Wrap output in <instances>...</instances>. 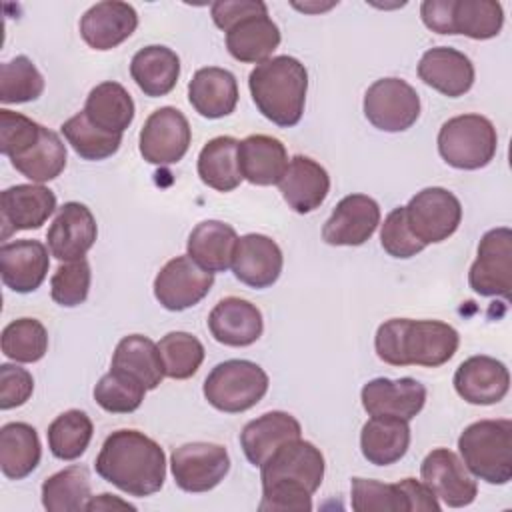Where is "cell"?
<instances>
[{
  "instance_id": "obj_24",
  "label": "cell",
  "mask_w": 512,
  "mask_h": 512,
  "mask_svg": "<svg viewBox=\"0 0 512 512\" xmlns=\"http://www.w3.org/2000/svg\"><path fill=\"white\" fill-rule=\"evenodd\" d=\"M208 328L216 342L242 348L254 344L262 336L264 318L260 308L250 300L228 296L210 310Z\"/></svg>"
},
{
  "instance_id": "obj_13",
  "label": "cell",
  "mask_w": 512,
  "mask_h": 512,
  "mask_svg": "<svg viewBox=\"0 0 512 512\" xmlns=\"http://www.w3.org/2000/svg\"><path fill=\"white\" fill-rule=\"evenodd\" d=\"M192 130L186 116L174 106L154 110L140 130V154L156 166L176 164L190 148Z\"/></svg>"
},
{
  "instance_id": "obj_19",
  "label": "cell",
  "mask_w": 512,
  "mask_h": 512,
  "mask_svg": "<svg viewBox=\"0 0 512 512\" xmlns=\"http://www.w3.org/2000/svg\"><path fill=\"white\" fill-rule=\"evenodd\" d=\"M284 256L280 246L266 234H244L238 238L232 258L234 276L256 290L270 288L282 274Z\"/></svg>"
},
{
  "instance_id": "obj_23",
  "label": "cell",
  "mask_w": 512,
  "mask_h": 512,
  "mask_svg": "<svg viewBox=\"0 0 512 512\" xmlns=\"http://www.w3.org/2000/svg\"><path fill=\"white\" fill-rule=\"evenodd\" d=\"M50 268L48 248L40 240H14L0 246V276L6 288L28 294L40 288Z\"/></svg>"
},
{
  "instance_id": "obj_26",
  "label": "cell",
  "mask_w": 512,
  "mask_h": 512,
  "mask_svg": "<svg viewBox=\"0 0 512 512\" xmlns=\"http://www.w3.org/2000/svg\"><path fill=\"white\" fill-rule=\"evenodd\" d=\"M418 76L448 98L464 96L474 84L472 60L450 46H436L422 54L418 62Z\"/></svg>"
},
{
  "instance_id": "obj_43",
  "label": "cell",
  "mask_w": 512,
  "mask_h": 512,
  "mask_svg": "<svg viewBox=\"0 0 512 512\" xmlns=\"http://www.w3.org/2000/svg\"><path fill=\"white\" fill-rule=\"evenodd\" d=\"M2 354L14 362H38L48 350V332L36 318H18L4 326Z\"/></svg>"
},
{
  "instance_id": "obj_17",
  "label": "cell",
  "mask_w": 512,
  "mask_h": 512,
  "mask_svg": "<svg viewBox=\"0 0 512 512\" xmlns=\"http://www.w3.org/2000/svg\"><path fill=\"white\" fill-rule=\"evenodd\" d=\"M98 236L96 218L82 202H66L52 220L46 240L48 250L62 262L80 260L94 246Z\"/></svg>"
},
{
  "instance_id": "obj_45",
  "label": "cell",
  "mask_w": 512,
  "mask_h": 512,
  "mask_svg": "<svg viewBox=\"0 0 512 512\" xmlns=\"http://www.w3.org/2000/svg\"><path fill=\"white\" fill-rule=\"evenodd\" d=\"M164 374L174 380H186L194 376L204 362V346L190 332H168L158 342Z\"/></svg>"
},
{
  "instance_id": "obj_10",
  "label": "cell",
  "mask_w": 512,
  "mask_h": 512,
  "mask_svg": "<svg viewBox=\"0 0 512 512\" xmlns=\"http://www.w3.org/2000/svg\"><path fill=\"white\" fill-rule=\"evenodd\" d=\"M364 116L382 132H404L420 116V96L402 78H380L364 94Z\"/></svg>"
},
{
  "instance_id": "obj_47",
  "label": "cell",
  "mask_w": 512,
  "mask_h": 512,
  "mask_svg": "<svg viewBox=\"0 0 512 512\" xmlns=\"http://www.w3.org/2000/svg\"><path fill=\"white\" fill-rule=\"evenodd\" d=\"M92 272L86 258L60 264L50 280V296L64 308L80 306L90 292Z\"/></svg>"
},
{
  "instance_id": "obj_33",
  "label": "cell",
  "mask_w": 512,
  "mask_h": 512,
  "mask_svg": "<svg viewBox=\"0 0 512 512\" xmlns=\"http://www.w3.org/2000/svg\"><path fill=\"white\" fill-rule=\"evenodd\" d=\"M236 242L238 234L230 224L220 220H204L190 232L186 250L196 264L214 274L232 268Z\"/></svg>"
},
{
  "instance_id": "obj_7",
  "label": "cell",
  "mask_w": 512,
  "mask_h": 512,
  "mask_svg": "<svg viewBox=\"0 0 512 512\" xmlns=\"http://www.w3.org/2000/svg\"><path fill=\"white\" fill-rule=\"evenodd\" d=\"M202 392L208 404L220 412H246L268 392V374L250 360H224L210 370Z\"/></svg>"
},
{
  "instance_id": "obj_9",
  "label": "cell",
  "mask_w": 512,
  "mask_h": 512,
  "mask_svg": "<svg viewBox=\"0 0 512 512\" xmlns=\"http://www.w3.org/2000/svg\"><path fill=\"white\" fill-rule=\"evenodd\" d=\"M410 232L424 244L448 240L462 222L460 200L442 186H430L416 192L404 206Z\"/></svg>"
},
{
  "instance_id": "obj_32",
  "label": "cell",
  "mask_w": 512,
  "mask_h": 512,
  "mask_svg": "<svg viewBox=\"0 0 512 512\" xmlns=\"http://www.w3.org/2000/svg\"><path fill=\"white\" fill-rule=\"evenodd\" d=\"M410 446L408 420L372 416L360 432L362 456L374 466H390L404 458Z\"/></svg>"
},
{
  "instance_id": "obj_37",
  "label": "cell",
  "mask_w": 512,
  "mask_h": 512,
  "mask_svg": "<svg viewBox=\"0 0 512 512\" xmlns=\"http://www.w3.org/2000/svg\"><path fill=\"white\" fill-rule=\"evenodd\" d=\"M84 114L94 126L122 134L134 120V100L122 84L112 80L100 82L86 96Z\"/></svg>"
},
{
  "instance_id": "obj_40",
  "label": "cell",
  "mask_w": 512,
  "mask_h": 512,
  "mask_svg": "<svg viewBox=\"0 0 512 512\" xmlns=\"http://www.w3.org/2000/svg\"><path fill=\"white\" fill-rule=\"evenodd\" d=\"M10 162L22 176L42 184L58 178L66 168V144L54 130L42 126L38 142L28 152Z\"/></svg>"
},
{
  "instance_id": "obj_27",
  "label": "cell",
  "mask_w": 512,
  "mask_h": 512,
  "mask_svg": "<svg viewBox=\"0 0 512 512\" xmlns=\"http://www.w3.org/2000/svg\"><path fill=\"white\" fill-rule=\"evenodd\" d=\"M300 422L282 410L266 412L250 420L240 432V446L252 466H262L282 444L300 438Z\"/></svg>"
},
{
  "instance_id": "obj_12",
  "label": "cell",
  "mask_w": 512,
  "mask_h": 512,
  "mask_svg": "<svg viewBox=\"0 0 512 512\" xmlns=\"http://www.w3.org/2000/svg\"><path fill=\"white\" fill-rule=\"evenodd\" d=\"M170 468L174 482L184 492H208L230 470V456L222 444L188 442L172 450Z\"/></svg>"
},
{
  "instance_id": "obj_48",
  "label": "cell",
  "mask_w": 512,
  "mask_h": 512,
  "mask_svg": "<svg viewBox=\"0 0 512 512\" xmlns=\"http://www.w3.org/2000/svg\"><path fill=\"white\" fill-rule=\"evenodd\" d=\"M42 124L8 108L0 110V152L10 160L28 152L40 138Z\"/></svg>"
},
{
  "instance_id": "obj_51",
  "label": "cell",
  "mask_w": 512,
  "mask_h": 512,
  "mask_svg": "<svg viewBox=\"0 0 512 512\" xmlns=\"http://www.w3.org/2000/svg\"><path fill=\"white\" fill-rule=\"evenodd\" d=\"M214 24L228 32L240 20L254 14H268V6L262 0H216L210 6Z\"/></svg>"
},
{
  "instance_id": "obj_49",
  "label": "cell",
  "mask_w": 512,
  "mask_h": 512,
  "mask_svg": "<svg viewBox=\"0 0 512 512\" xmlns=\"http://www.w3.org/2000/svg\"><path fill=\"white\" fill-rule=\"evenodd\" d=\"M380 244L384 252H388L392 258H412L420 254L426 246L410 232L408 222H406V212L404 206L394 208L382 224L380 230Z\"/></svg>"
},
{
  "instance_id": "obj_28",
  "label": "cell",
  "mask_w": 512,
  "mask_h": 512,
  "mask_svg": "<svg viewBox=\"0 0 512 512\" xmlns=\"http://www.w3.org/2000/svg\"><path fill=\"white\" fill-rule=\"evenodd\" d=\"M238 166L254 186L278 184L288 168L286 146L268 134H250L238 144Z\"/></svg>"
},
{
  "instance_id": "obj_38",
  "label": "cell",
  "mask_w": 512,
  "mask_h": 512,
  "mask_svg": "<svg viewBox=\"0 0 512 512\" xmlns=\"http://www.w3.org/2000/svg\"><path fill=\"white\" fill-rule=\"evenodd\" d=\"M238 144L232 136H216L208 140L198 154L200 180L218 192H232L240 186L242 174L238 166Z\"/></svg>"
},
{
  "instance_id": "obj_1",
  "label": "cell",
  "mask_w": 512,
  "mask_h": 512,
  "mask_svg": "<svg viewBox=\"0 0 512 512\" xmlns=\"http://www.w3.org/2000/svg\"><path fill=\"white\" fill-rule=\"evenodd\" d=\"M324 456L312 442L296 438L282 444L262 466V512H308L312 494L324 480Z\"/></svg>"
},
{
  "instance_id": "obj_30",
  "label": "cell",
  "mask_w": 512,
  "mask_h": 512,
  "mask_svg": "<svg viewBox=\"0 0 512 512\" xmlns=\"http://www.w3.org/2000/svg\"><path fill=\"white\" fill-rule=\"evenodd\" d=\"M280 44V28L268 14H254L226 32V48L244 64H262Z\"/></svg>"
},
{
  "instance_id": "obj_52",
  "label": "cell",
  "mask_w": 512,
  "mask_h": 512,
  "mask_svg": "<svg viewBox=\"0 0 512 512\" xmlns=\"http://www.w3.org/2000/svg\"><path fill=\"white\" fill-rule=\"evenodd\" d=\"M114 508L136 510V506H132L130 502L120 500L118 496L108 494V492H104V494H100V496H96V498H90L88 504H86V510H90V512H94V510H114Z\"/></svg>"
},
{
  "instance_id": "obj_34",
  "label": "cell",
  "mask_w": 512,
  "mask_h": 512,
  "mask_svg": "<svg viewBox=\"0 0 512 512\" xmlns=\"http://www.w3.org/2000/svg\"><path fill=\"white\" fill-rule=\"evenodd\" d=\"M110 368L130 374L146 390L158 388L162 378L166 376L158 344L142 334L124 336L116 344Z\"/></svg>"
},
{
  "instance_id": "obj_6",
  "label": "cell",
  "mask_w": 512,
  "mask_h": 512,
  "mask_svg": "<svg viewBox=\"0 0 512 512\" xmlns=\"http://www.w3.org/2000/svg\"><path fill=\"white\" fill-rule=\"evenodd\" d=\"M498 148L494 124L480 114H460L446 120L438 132V152L458 170H478L492 162Z\"/></svg>"
},
{
  "instance_id": "obj_16",
  "label": "cell",
  "mask_w": 512,
  "mask_h": 512,
  "mask_svg": "<svg viewBox=\"0 0 512 512\" xmlns=\"http://www.w3.org/2000/svg\"><path fill=\"white\" fill-rule=\"evenodd\" d=\"M380 224V206L366 194L344 196L322 226V240L330 246H362Z\"/></svg>"
},
{
  "instance_id": "obj_15",
  "label": "cell",
  "mask_w": 512,
  "mask_h": 512,
  "mask_svg": "<svg viewBox=\"0 0 512 512\" xmlns=\"http://www.w3.org/2000/svg\"><path fill=\"white\" fill-rule=\"evenodd\" d=\"M426 488L450 508H464L478 496V484L462 458L448 448H434L420 464Z\"/></svg>"
},
{
  "instance_id": "obj_5",
  "label": "cell",
  "mask_w": 512,
  "mask_h": 512,
  "mask_svg": "<svg viewBox=\"0 0 512 512\" xmlns=\"http://www.w3.org/2000/svg\"><path fill=\"white\" fill-rule=\"evenodd\" d=\"M458 450L472 476L502 486L512 480V420H478L464 428Z\"/></svg>"
},
{
  "instance_id": "obj_50",
  "label": "cell",
  "mask_w": 512,
  "mask_h": 512,
  "mask_svg": "<svg viewBox=\"0 0 512 512\" xmlns=\"http://www.w3.org/2000/svg\"><path fill=\"white\" fill-rule=\"evenodd\" d=\"M34 390V378L26 368L0 364V408L10 410L28 402Z\"/></svg>"
},
{
  "instance_id": "obj_36",
  "label": "cell",
  "mask_w": 512,
  "mask_h": 512,
  "mask_svg": "<svg viewBox=\"0 0 512 512\" xmlns=\"http://www.w3.org/2000/svg\"><path fill=\"white\" fill-rule=\"evenodd\" d=\"M504 24L502 4L496 0H448L446 34H464L472 40H490Z\"/></svg>"
},
{
  "instance_id": "obj_31",
  "label": "cell",
  "mask_w": 512,
  "mask_h": 512,
  "mask_svg": "<svg viewBox=\"0 0 512 512\" xmlns=\"http://www.w3.org/2000/svg\"><path fill=\"white\" fill-rule=\"evenodd\" d=\"M130 76L146 96H166L178 82L180 58L168 46H144L130 60Z\"/></svg>"
},
{
  "instance_id": "obj_25",
  "label": "cell",
  "mask_w": 512,
  "mask_h": 512,
  "mask_svg": "<svg viewBox=\"0 0 512 512\" xmlns=\"http://www.w3.org/2000/svg\"><path fill=\"white\" fill-rule=\"evenodd\" d=\"M278 188L288 208L298 214H308L320 208L326 200L330 192V176L320 162L296 154L288 160V168L278 182Z\"/></svg>"
},
{
  "instance_id": "obj_3",
  "label": "cell",
  "mask_w": 512,
  "mask_h": 512,
  "mask_svg": "<svg viewBox=\"0 0 512 512\" xmlns=\"http://www.w3.org/2000/svg\"><path fill=\"white\" fill-rule=\"evenodd\" d=\"M458 344L456 328L442 320L390 318L374 336L378 358L390 366L436 368L456 354Z\"/></svg>"
},
{
  "instance_id": "obj_35",
  "label": "cell",
  "mask_w": 512,
  "mask_h": 512,
  "mask_svg": "<svg viewBox=\"0 0 512 512\" xmlns=\"http://www.w3.org/2000/svg\"><path fill=\"white\" fill-rule=\"evenodd\" d=\"M42 446L34 426L8 422L0 428V470L10 480H22L40 464Z\"/></svg>"
},
{
  "instance_id": "obj_11",
  "label": "cell",
  "mask_w": 512,
  "mask_h": 512,
  "mask_svg": "<svg viewBox=\"0 0 512 512\" xmlns=\"http://www.w3.org/2000/svg\"><path fill=\"white\" fill-rule=\"evenodd\" d=\"M470 288L480 296L510 298L512 288V230H488L478 244V256L468 272Z\"/></svg>"
},
{
  "instance_id": "obj_14",
  "label": "cell",
  "mask_w": 512,
  "mask_h": 512,
  "mask_svg": "<svg viewBox=\"0 0 512 512\" xmlns=\"http://www.w3.org/2000/svg\"><path fill=\"white\" fill-rule=\"evenodd\" d=\"M214 274L188 254L168 260L154 278V296L162 308L180 312L196 306L212 288Z\"/></svg>"
},
{
  "instance_id": "obj_22",
  "label": "cell",
  "mask_w": 512,
  "mask_h": 512,
  "mask_svg": "<svg viewBox=\"0 0 512 512\" xmlns=\"http://www.w3.org/2000/svg\"><path fill=\"white\" fill-rule=\"evenodd\" d=\"M56 210V196L42 184H16L0 194L2 238L16 230L40 228Z\"/></svg>"
},
{
  "instance_id": "obj_4",
  "label": "cell",
  "mask_w": 512,
  "mask_h": 512,
  "mask_svg": "<svg viewBox=\"0 0 512 512\" xmlns=\"http://www.w3.org/2000/svg\"><path fill=\"white\" fill-rule=\"evenodd\" d=\"M248 88L258 112L280 128L296 126L304 114L308 72L300 60L282 54L254 66Z\"/></svg>"
},
{
  "instance_id": "obj_53",
  "label": "cell",
  "mask_w": 512,
  "mask_h": 512,
  "mask_svg": "<svg viewBox=\"0 0 512 512\" xmlns=\"http://www.w3.org/2000/svg\"><path fill=\"white\" fill-rule=\"evenodd\" d=\"M294 8H298V10H302V12H322V10H328V8H332L334 6V2H330V4H310V6H306V4H292Z\"/></svg>"
},
{
  "instance_id": "obj_8",
  "label": "cell",
  "mask_w": 512,
  "mask_h": 512,
  "mask_svg": "<svg viewBox=\"0 0 512 512\" xmlns=\"http://www.w3.org/2000/svg\"><path fill=\"white\" fill-rule=\"evenodd\" d=\"M352 510L354 512H436L438 498L416 478H404L386 484L370 478H352Z\"/></svg>"
},
{
  "instance_id": "obj_39",
  "label": "cell",
  "mask_w": 512,
  "mask_h": 512,
  "mask_svg": "<svg viewBox=\"0 0 512 512\" xmlns=\"http://www.w3.org/2000/svg\"><path fill=\"white\" fill-rule=\"evenodd\" d=\"M90 498V476L84 466H68L42 482V506L48 512H80Z\"/></svg>"
},
{
  "instance_id": "obj_41",
  "label": "cell",
  "mask_w": 512,
  "mask_h": 512,
  "mask_svg": "<svg viewBox=\"0 0 512 512\" xmlns=\"http://www.w3.org/2000/svg\"><path fill=\"white\" fill-rule=\"evenodd\" d=\"M94 434V424L90 416L82 410H66L58 414L46 432L48 448L58 460H76L80 458Z\"/></svg>"
},
{
  "instance_id": "obj_29",
  "label": "cell",
  "mask_w": 512,
  "mask_h": 512,
  "mask_svg": "<svg viewBox=\"0 0 512 512\" xmlns=\"http://www.w3.org/2000/svg\"><path fill=\"white\" fill-rule=\"evenodd\" d=\"M188 100L200 116L210 120L224 118L238 104V82L226 68H200L188 84Z\"/></svg>"
},
{
  "instance_id": "obj_20",
  "label": "cell",
  "mask_w": 512,
  "mask_h": 512,
  "mask_svg": "<svg viewBox=\"0 0 512 512\" xmlns=\"http://www.w3.org/2000/svg\"><path fill=\"white\" fill-rule=\"evenodd\" d=\"M138 26V12L132 4L104 0L90 6L80 18V36L94 50H112L128 40Z\"/></svg>"
},
{
  "instance_id": "obj_2",
  "label": "cell",
  "mask_w": 512,
  "mask_h": 512,
  "mask_svg": "<svg viewBox=\"0 0 512 512\" xmlns=\"http://www.w3.org/2000/svg\"><path fill=\"white\" fill-rule=\"evenodd\" d=\"M100 478L128 496L156 494L166 480V454L144 432L122 428L112 432L94 462Z\"/></svg>"
},
{
  "instance_id": "obj_44",
  "label": "cell",
  "mask_w": 512,
  "mask_h": 512,
  "mask_svg": "<svg viewBox=\"0 0 512 512\" xmlns=\"http://www.w3.org/2000/svg\"><path fill=\"white\" fill-rule=\"evenodd\" d=\"M44 92V76L34 62L20 54L0 66V102L24 104L40 98Z\"/></svg>"
},
{
  "instance_id": "obj_21",
  "label": "cell",
  "mask_w": 512,
  "mask_h": 512,
  "mask_svg": "<svg viewBox=\"0 0 512 512\" xmlns=\"http://www.w3.org/2000/svg\"><path fill=\"white\" fill-rule=\"evenodd\" d=\"M510 372L504 362L492 356H470L454 372V390L462 400L476 406H490L508 394Z\"/></svg>"
},
{
  "instance_id": "obj_42",
  "label": "cell",
  "mask_w": 512,
  "mask_h": 512,
  "mask_svg": "<svg viewBox=\"0 0 512 512\" xmlns=\"http://www.w3.org/2000/svg\"><path fill=\"white\" fill-rule=\"evenodd\" d=\"M66 142L84 160H104L118 152L122 144V134L106 132L94 126L82 112L74 114L60 126Z\"/></svg>"
},
{
  "instance_id": "obj_18",
  "label": "cell",
  "mask_w": 512,
  "mask_h": 512,
  "mask_svg": "<svg viewBox=\"0 0 512 512\" xmlns=\"http://www.w3.org/2000/svg\"><path fill=\"white\" fill-rule=\"evenodd\" d=\"M360 400L368 416L412 420L426 404V388L416 378H374L362 386Z\"/></svg>"
},
{
  "instance_id": "obj_46",
  "label": "cell",
  "mask_w": 512,
  "mask_h": 512,
  "mask_svg": "<svg viewBox=\"0 0 512 512\" xmlns=\"http://www.w3.org/2000/svg\"><path fill=\"white\" fill-rule=\"evenodd\" d=\"M146 388L126 372L110 368L94 386L96 404L112 414H130L140 408Z\"/></svg>"
}]
</instances>
